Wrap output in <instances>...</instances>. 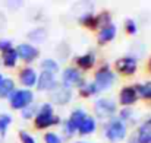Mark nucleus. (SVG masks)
<instances>
[{"label": "nucleus", "instance_id": "nucleus-4", "mask_svg": "<svg viewBox=\"0 0 151 143\" xmlns=\"http://www.w3.org/2000/svg\"><path fill=\"white\" fill-rule=\"evenodd\" d=\"M126 134V126L120 121V120H114L111 121L109 126H107V130H106V136L109 140L111 142H119L125 137Z\"/></svg>", "mask_w": 151, "mask_h": 143}, {"label": "nucleus", "instance_id": "nucleus-17", "mask_svg": "<svg viewBox=\"0 0 151 143\" xmlns=\"http://www.w3.org/2000/svg\"><path fill=\"white\" fill-rule=\"evenodd\" d=\"M15 89V83L12 79H3V82L0 83V98H7L13 92Z\"/></svg>", "mask_w": 151, "mask_h": 143}, {"label": "nucleus", "instance_id": "nucleus-29", "mask_svg": "<svg viewBox=\"0 0 151 143\" xmlns=\"http://www.w3.org/2000/svg\"><path fill=\"white\" fill-rule=\"evenodd\" d=\"M10 48H12V43L9 40H0V50L3 53L7 51V50H10Z\"/></svg>", "mask_w": 151, "mask_h": 143}, {"label": "nucleus", "instance_id": "nucleus-13", "mask_svg": "<svg viewBox=\"0 0 151 143\" xmlns=\"http://www.w3.org/2000/svg\"><path fill=\"white\" fill-rule=\"evenodd\" d=\"M114 35H116V26L110 23V25L101 28L100 34H99V41L100 43H109L114 38Z\"/></svg>", "mask_w": 151, "mask_h": 143}, {"label": "nucleus", "instance_id": "nucleus-32", "mask_svg": "<svg viewBox=\"0 0 151 143\" xmlns=\"http://www.w3.org/2000/svg\"><path fill=\"white\" fill-rule=\"evenodd\" d=\"M129 115H131V110H123L122 117H123V118H126V117H129Z\"/></svg>", "mask_w": 151, "mask_h": 143}, {"label": "nucleus", "instance_id": "nucleus-31", "mask_svg": "<svg viewBox=\"0 0 151 143\" xmlns=\"http://www.w3.org/2000/svg\"><path fill=\"white\" fill-rule=\"evenodd\" d=\"M32 115H34V110H32V108H31V110H29V108H25V110L22 111V117H24V118H31Z\"/></svg>", "mask_w": 151, "mask_h": 143}, {"label": "nucleus", "instance_id": "nucleus-34", "mask_svg": "<svg viewBox=\"0 0 151 143\" xmlns=\"http://www.w3.org/2000/svg\"><path fill=\"white\" fill-rule=\"evenodd\" d=\"M150 70H151V58H150Z\"/></svg>", "mask_w": 151, "mask_h": 143}, {"label": "nucleus", "instance_id": "nucleus-11", "mask_svg": "<svg viewBox=\"0 0 151 143\" xmlns=\"http://www.w3.org/2000/svg\"><path fill=\"white\" fill-rule=\"evenodd\" d=\"M19 79H21L22 85L31 88V86H34V85L37 83V73H35L34 69L27 67V69H24V70L19 73Z\"/></svg>", "mask_w": 151, "mask_h": 143}, {"label": "nucleus", "instance_id": "nucleus-21", "mask_svg": "<svg viewBox=\"0 0 151 143\" xmlns=\"http://www.w3.org/2000/svg\"><path fill=\"white\" fill-rule=\"evenodd\" d=\"M41 67H43V72H49V73H53V75L59 70V64H57L54 60H51V58L44 60V61L41 63Z\"/></svg>", "mask_w": 151, "mask_h": 143}, {"label": "nucleus", "instance_id": "nucleus-7", "mask_svg": "<svg viewBox=\"0 0 151 143\" xmlns=\"http://www.w3.org/2000/svg\"><path fill=\"white\" fill-rule=\"evenodd\" d=\"M116 69L125 75H134L137 70V61L132 57H123L116 61Z\"/></svg>", "mask_w": 151, "mask_h": 143}, {"label": "nucleus", "instance_id": "nucleus-28", "mask_svg": "<svg viewBox=\"0 0 151 143\" xmlns=\"http://www.w3.org/2000/svg\"><path fill=\"white\" fill-rule=\"evenodd\" d=\"M126 31L129 34H135L137 32V23L132 21V19H128L126 21Z\"/></svg>", "mask_w": 151, "mask_h": 143}, {"label": "nucleus", "instance_id": "nucleus-19", "mask_svg": "<svg viewBox=\"0 0 151 143\" xmlns=\"http://www.w3.org/2000/svg\"><path fill=\"white\" fill-rule=\"evenodd\" d=\"M94 61H96V55H94L93 53H88V54H85V55L76 58V64H78L79 67H82V69H90V67L94 64Z\"/></svg>", "mask_w": 151, "mask_h": 143}, {"label": "nucleus", "instance_id": "nucleus-5", "mask_svg": "<svg viewBox=\"0 0 151 143\" xmlns=\"http://www.w3.org/2000/svg\"><path fill=\"white\" fill-rule=\"evenodd\" d=\"M116 111V105L114 102L109 101V99H99L96 102V114L100 118H109L114 114Z\"/></svg>", "mask_w": 151, "mask_h": 143}, {"label": "nucleus", "instance_id": "nucleus-27", "mask_svg": "<svg viewBox=\"0 0 151 143\" xmlns=\"http://www.w3.org/2000/svg\"><path fill=\"white\" fill-rule=\"evenodd\" d=\"M44 139H46V143H62L60 137L57 134H54V133H47Z\"/></svg>", "mask_w": 151, "mask_h": 143}, {"label": "nucleus", "instance_id": "nucleus-30", "mask_svg": "<svg viewBox=\"0 0 151 143\" xmlns=\"http://www.w3.org/2000/svg\"><path fill=\"white\" fill-rule=\"evenodd\" d=\"M21 140H22V143H35L34 142V139H32L28 133H25V132L21 133Z\"/></svg>", "mask_w": 151, "mask_h": 143}, {"label": "nucleus", "instance_id": "nucleus-25", "mask_svg": "<svg viewBox=\"0 0 151 143\" xmlns=\"http://www.w3.org/2000/svg\"><path fill=\"white\" fill-rule=\"evenodd\" d=\"M81 22L87 26H96V18H93L91 15H84L81 18Z\"/></svg>", "mask_w": 151, "mask_h": 143}, {"label": "nucleus", "instance_id": "nucleus-33", "mask_svg": "<svg viewBox=\"0 0 151 143\" xmlns=\"http://www.w3.org/2000/svg\"><path fill=\"white\" fill-rule=\"evenodd\" d=\"M3 82V75H0V83Z\"/></svg>", "mask_w": 151, "mask_h": 143}, {"label": "nucleus", "instance_id": "nucleus-2", "mask_svg": "<svg viewBox=\"0 0 151 143\" xmlns=\"http://www.w3.org/2000/svg\"><path fill=\"white\" fill-rule=\"evenodd\" d=\"M113 80H114V75L110 72L109 66H104V67H101L100 70L97 72L94 85H96L97 91H106V89L110 88Z\"/></svg>", "mask_w": 151, "mask_h": 143}, {"label": "nucleus", "instance_id": "nucleus-24", "mask_svg": "<svg viewBox=\"0 0 151 143\" xmlns=\"http://www.w3.org/2000/svg\"><path fill=\"white\" fill-rule=\"evenodd\" d=\"M96 92H97V88H96L94 83H87V85H84L81 88V94L84 96H90L93 94H96Z\"/></svg>", "mask_w": 151, "mask_h": 143}, {"label": "nucleus", "instance_id": "nucleus-1", "mask_svg": "<svg viewBox=\"0 0 151 143\" xmlns=\"http://www.w3.org/2000/svg\"><path fill=\"white\" fill-rule=\"evenodd\" d=\"M59 121L57 117H53V108L50 104H44L35 118V127L37 129H46L50 127L53 124H56Z\"/></svg>", "mask_w": 151, "mask_h": 143}, {"label": "nucleus", "instance_id": "nucleus-20", "mask_svg": "<svg viewBox=\"0 0 151 143\" xmlns=\"http://www.w3.org/2000/svg\"><path fill=\"white\" fill-rule=\"evenodd\" d=\"M28 38L34 43H43L44 38H46V31L43 28H37V29H34L28 34Z\"/></svg>", "mask_w": 151, "mask_h": 143}, {"label": "nucleus", "instance_id": "nucleus-23", "mask_svg": "<svg viewBox=\"0 0 151 143\" xmlns=\"http://www.w3.org/2000/svg\"><path fill=\"white\" fill-rule=\"evenodd\" d=\"M137 91L144 96V98L151 99V82L145 83V85H139V86H137Z\"/></svg>", "mask_w": 151, "mask_h": 143}, {"label": "nucleus", "instance_id": "nucleus-18", "mask_svg": "<svg viewBox=\"0 0 151 143\" xmlns=\"http://www.w3.org/2000/svg\"><path fill=\"white\" fill-rule=\"evenodd\" d=\"M16 58H18V54H16V50L13 48L3 53V64L6 67H13L16 64Z\"/></svg>", "mask_w": 151, "mask_h": 143}, {"label": "nucleus", "instance_id": "nucleus-26", "mask_svg": "<svg viewBox=\"0 0 151 143\" xmlns=\"http://www.w3.org/2000/svg\"><path fill=\"white\" fill-rule=\"evenodd\" d=\"M96 23H99V25H101V23H106V26H107V25H110V18H109V13H103V15H100L99 18H96Z\"/></svg>", "mask_w": 151, "mask_h": 143}, {"label": "nucleus", "instance_id": "nucleus-3", "mask_svg": "<svg viewBox=\"0 0 151 143\" xmlns=\"http://www.w3.org/2000/svg\"><path fill=\"white\" fill-rule=\"evenodd\" d=\"M32 92L31 91H27V89H22V91H16L10 95V107L15 108V110H21V108H25L28 104H31L32 101Z\"/></svg>", "mask_w": 151, "mask_h": 143}, {"label": "nucleus", "instance_id": "nucleus-16", "mask_svg": "<svg viewBox=\"0 0 151 143\" xmlns=\"http://www.w3.org/2000/svg\"><path fill=\"white\" fill-rule=\"evenodd\" d=\"M78 130H79V133H81V134L93 133V132L96 130V120H94L93 117H85V118L82 120V123L79 124Z\"/></svg>", "mask_w": 151, "mask_h": 143}, {"label": "nucleus", "instance_id": "nucleus-10", "mask_svg": "<svg viewBox=\"0 0 151 143\" xmlns=\"http://www.w3.org/2000/svg\"><path fill=\"white\" fill-rule=\"evenodd\" d=\"M38 83V89L40 91H50L56 86V80H54V75L49 72H43L40 75V78L37 79Z\"/></svg>", "mask_w": 151, "mask_h": 143}, {"label": "nucleus", "instance_id": "nucleus-12", "mask_svg": "<svg viewBox=\"0 0 151 143\" xmlns=\"http://www.w3.org/2000/svg\"><path fill=\"white\" fill-rule=\"evenodd\" d=\"M137 140H138V143H150L151 142V120L145 121V123L139 127Z\"/></svg>", "mask_w": 151, "mask_h": 143}, {"label": "nucleus", "instance_id": "nucleus-6", "mask_svg": "<svg viewBox=\"0 0 151 143\" xmlns=\"http://www.w3.org/2000/svg\"><path fill=\"white\" fill-rule=\"evenodd\" d=\"M85 117H87V115H85V112H84L82 110H76V111H73V112L70 114L69 121H68L66 126H65V132H68L69 134L73 133V132L79 127V124L82 123V120H84Z\"/></svg>", "mask_w": 151, "mask_h": 143}, {"label": "nucleus", "instance_id": "nucleus-8", "mask_svg": "<svg viewBox=\"0 0 151 143\" xmlns=\"http://www.w3.org/2000/svg\"><path fill=\"white\" fill-rule=\"evenodd\" d=\"M16 54L25 61H32L34 58H37L38 50L35 47H32L31 44H21L16 48Z\"/></svg>", "mask_w": 151, "mask_h": 143}, {"label": "nucleus", "instance_id": "nucleus-9", "mask_svg": "<svg viewBox=\"0 0 151 143\" xmlns=\"http://www.w3.org/2000/svg\"><path fill=\"white\" fill-rule=\"evenodd\" d=\"M70 95L72 94H70V89L68 86H60V88H53L51 89V98L59 105H63V104L69 102Z\"/></svg>", "mask_w": 151, "mask_h": 143}, {"label": "nucleus", "instance_id": "nucleus-14", "mask_svg": "<svg viewBox=\"0 0 151 143\" xmlns=\"http://www.w3.org/2000/svg\"><path fill=\"white\" fill-rule=\"evenodd\" d=\"M81 79V75L76 69L73 67H69L63 72V82L65 85H73V83H78Z\"/></svg>", "mask_w": 151, "mask_h": 143}, {"label": "nucleus", "instance_id": "nucleus-22", "mask_svg": "<svg viewBox=\"0 0 151 143\" xmlns=\"http://www.w3.org/2000/svg\"><path fill=\"white\" fill-rule=\"evenodd\" d=\"M10 121H12V117L10 115H7V114H1L0 115V134L1 136L6 133V129L10 124Z\"/></svg>", "mask_w": 151, "mask_h": 143}, {"label": "nucleus", "instance_id": "nucleus-15", "mask_svg": "<svg viewBox=\"0 0 151 143\" xmlns=\"http://www.w3.org/2000/svg\"><path fill=\"white\" fill-rule=\"evenodd\" d=\"M135 101H137V92H135L134 88H129L128 86V88H123L120 91V102L123 105H131Z\"/></svg>", "mask_w": 151, "mask_h": 143}]
</instances>
